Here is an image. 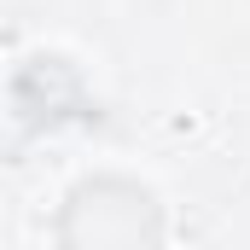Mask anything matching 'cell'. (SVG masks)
I'll list each match as a JSON object with an SVG mask.
<instances>
[{
	"mask_svg": "<svg viewBox=\"0 0 250 250\" xmlns=\"http://www.w3.org/2000/svg\"><path fill=\"white\" fill-rule=\"evenodd\" d=\"M53 239L64 250H151L169 239L163 204L140 175L123 169H93L70 181L53 215Z\"/></svg>",
	"mask_w": 250,
	"mask_h": 250,
	"instance_id": "6da1fadb",
	"label": "cell"
}]
</instances>
